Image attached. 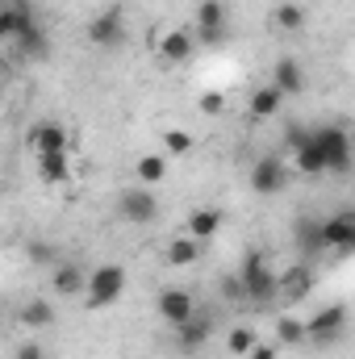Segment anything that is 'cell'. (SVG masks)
<instances>
[{"label": "cell", "instance_id": "2", "mask_svg": "<svg viewBox=\"0 0 355 359\" xmlns=\"http://www.w3.org/2000/svg\"><path fill=\"white\" fill-rule=\"evenodd\" d=\"M239 284H243V301L267 305V301L276 297V271L267 268V255H264V251H247L243 271H239Z\"/></svg>", "mask_w": 355, "mask_h": 359}, {"label": "cell", "instance_id": "22", "mask_svg": "<svg viewBox=\"0 0 355 359\" xmlns=\"http://www.w3.org/2000/svg\"><path fill=\"white\" fill-rule=\"evenodd\" d=\"M196 259H201V243H196V238L184 234V238H172V243H168V264H172V268H192Z\"/></svg>", "mask_w": 355, "mask_h": 359}, {"label": "cell", "instance_id": "23", "mask_svg": "<svg viewBox=\"0 0 355 359\" xmlns=\"http://www.w3.org/2000/svg\"><path fill=\"white\" fill-rule=\"evenodd\" d=\"M293 168H297L301 176H326V163H322V151L314 147V134H309V147L293 151Z\"/></svg>", "mask_w": 355, "mask_h": 359}, {"label": "cell", "instance_id": "19", "mask_svg": "<svg viewBox=\"0 0 355 359\" xmlns=\"http://www.w3.org/2000/svg\"><path fill=\"white\" fill-rule=\"evenodd\" d=\"M13 42H17V55H21V59H42V55H46V46H51V42H46V29H42L38 21H34L29 29H21Z\"/></svg>", "mask_w": 355, "mask_h": 359}, {"label": "cell", "instance_id": "35", "mask_svg": "<svg viewBox=\"0 0 355 359\" xmlns=\"http://www.w3.org/2000/svg\"><path fill=\"white\" fill-rule=\"evenodd\" d=\"M243 359H276V347H264V343H255V347H251V351H247Z\"/></svg>", "mask_w": 355, "mask_h": 359}, {"label": "cell", "instance_id": "17", "mask_svg": "<svg viewBox=\"0 0 355 359\" xmlns=\"http://www.w3.org/2000/svg\"><path fill=\"white\" fill-rule=\"evenodd\" d=\"M51 276H55V292H59V297H76V292H84V280H88L80 264H55Z\"/></svg>", "mask_w": 355, "mask_h": 359}, {"label": "cell", "instance_id": "16", "mask_svg": "<svg viewBox=\"0 0 355 359\" xmlns=\"http://www.w3.org/2000/svg\"><path fill=\"white\" fill-rule=\"evenodd\" d=\"M217 230H222V209L205 205V209L188 213V238H196V243H209Z\"/></svg>", "mask_w": 355, "mask_h": 359}, {"label": "cell", "instance_id": "1", "mask_svg": "<svg viewBox=\"0 0 355 359\" xmlns=\"http://www.w3.org/2000/svg\"><path fill=\"white\" fill-rule=\"evenodd\" d=\"M314 147L322 151L326 172H335V176L351 172V134H347V126H314Z\"/></svg>", "mask_w": 355, "mask_h": 359}, {"label": "cell", "instance_id": "24", "mask_svg": "<svg viewBox=\"0 0 355 359\" xmlns=\"http://www.w3.org/2000/svg\"><path fill=\"white\" fill-rule=\"evenodd\" d=\"M280 104H284V96L272 88V84H264V88H255V96H251V117L255 121H267L272 113H280Z\"/></svg>", "mask_w": 355, "mask_h": 359}, {"label": "cell", "instance_id": "10", "mask_svg": "<svg viewBox=\"0 0 355 359\" xmlns=\"http://www.w3.org/2000/svg\"><path fill=\"white\" fill-rule=\"evenodd\" d=\"M322 251H339V255H347L355 247V217L343 209V213H335V217H326L322 226Z\"/></svg>", "mask_w": 355, "mask_h": 359}, {"label": "cell", "instance_id": "20", "mask_svg": "<svg viewBox=\"0 0 355 359\" xmlns=\"http://www.w3.org/2000/svg\"><path fill=\"white\" fill-rule=\"evenodd\" d=\"M192 46H196V42H192V34H188V29H172V34L159 42V55H163L168 63H188Z\"/></svg>", "mask_w": 355, "mask_h": 359}, {"label": "cell", "instance_id": "3", "mask_svg": "<svg viewBox=\"0 0 355 359\" xmlns=\"http://www.w3.org/2000/svg\"><path fill=\"white\" fill-rule=\"evenodd\" d=\"M121 292H126V268H117V264H100V268L88 271V280H84L88 309H105V305L121 301Z\"/></svg>", "mask_w": 355, "mask_h": 359}, {"label": "cell", "instance_id": "37", "mask_svg": "<svg viewBox=\"0 0 355 359\" xmlns=\"http://www.w3.org/2000/svg\"><path fill=\"white\" fill-rule=\"evenodd\" d=\"M0 8H4V4H0Z\"/></svg>", "mask_w": 355, "mask_h": 359}, {"label": "cell", "instance_id": "31", "mask_svg": "<svg viewBox=\"0 0 355 359\" xmlns=\"http://www.w3.org/2000/svg\"><path fill=\"white\" fill-rule=\"evenodd\" d=\"M163 147H168L172 155H188V151H192V134H184V130H168V134H163Z\"/></svg>", "mask_w": 355, "mask_h": 359}, {"label": "cell", "instance_id": "25", "mask_svg": "<svg viewBox=\"0 0 355 359\" xmlns=\"http://www.w3.org/2000/svg\"><path fill=\"white\" fill-rule=\"evenodd\" d=\"M276 25H280L284 34H297V29L305 25V8H301V4H293V0L276 4Z\"/></svg>", "mask_w": 355, "mask_h": 359}, {"label": "cell", "instance_id": "21", "mask_svg": "<svg viewBox=\"0 0 355 359\" xmlns=\"http://www.w3.org/2000/svg\"><path fill=\"white\" fill-rule=\"evenodd\" d=\"M38 176L46 184H67L72 180V159L67 155H38Z\"/></svg>", "mask_w": 355, "mask_h": 359}, {"label": "cell", "instance_id": "26", "mask_svg": "<svg viewBox=\"0 0 355 359\" xmlns=\"http://www.w3.org/2000/svg\"><path fill=\"white\" fill-rule=\"evenodd\" d=\"M276 339H280V347H301V343H305V322L280 318V322H276Z\"/></svg>", "mask_w": 355, "mask_h": 359}, {"label": "cell", "instance_id": "18", "mask_svg": "<svg viewBox=\"0 0 355 359\" xmlns=\"http://www.w3.org/2000/svg\"><path fill=\"white\" fill-rule=\"evenodd\" d=\"M17 318H21V326H29V330H46V326H55V305L42 301V297H34V301L21 305Z\"/></svg>", "mask_w": 355, "mask_h": 359}, {"label": "cell", "instance_id": "14", "mask_svg": "<svg viewBox=\"0 0 355 359\" xmlns=\"http://www.w3.org/2000/svg\"><path fill=\"white\" fill-rule=\"evenodd\" d=\"M272 88L280 92V96H297V92L305 88V72H301V63H297L293 55H280V59H276V67H272Z\"/></svg>", "mask_w": 355, "mask_h": 359}, {"label": "cell", "instance_id": "36", "mask_svg": "<svg viewBox=\"0 0 355 359\" xmlns=\"http://www.w3.org/2000/svg\"><path fill=\"white\" fill-rule=\"evenodd\" d=\"M0 96H4V80H0Z\"/></svg>", "mask_w": 355, "mask_h": 359}, {"label": "cell", "instance_id": "15", "mask_svg": "<svg viewBox=\"0 0 355 359\" xmlns=\"http://www.w3.org/2000/svg\"><path fill=\"white\" fill-rule=\"evenodd\" d=\"M209 334H213V322H209V313H192L184 326H176V339H180V347L184 351H201L205 343H209Z\"/></svg>", "mask_w": 355, "mask_h": 359}, {"label": "cell", "instance_id": "33", "mask_svg": "<svg viewBox=\"0 0 355 359\" xmlns=\"http://www.w3.org/2000/svg\"><path fill=\"white\" fill-rule=\"evenodd\" d=\"M201 109H205V113H222V109H226V96H222V92H205V96H201Z\"/></svg>", "mask_w": 355, "mask_h": 359}, {"label": "cell", "instance_id": "32", "mask_svg": "<svg viewBox=\"0 0 355 359\" xmlns=\"http://www.w3.org/2000/svg\"><path fill=\"white\" fill-rule=\"evenodd\" d=\"M222 297H226V301H243V284H239V276H222Z\"/></svg>", "mask_w": 355, "mask_h": 359}, {"label": "cell", "instance_id": "34", "mask_svg": "<svg viewBox=\"0 0 355 359\" xmlns=\"http://www.w3.org/2000/svg\"><path fill=\"white\" fill-rule=\"evenodd\" d=\"M13 359H46V355H42V343H21Z\"/></svg>", "mask_w": 355, "mask_h": 359}, {"label": "cell", "instance_id": "30", "mask_svg": "<svg viewBox=\"0 0 355 359\" xmlns=\"http://www.w3.org/2000/svg\"><path fill=\"white\" fill-rule=\"evenodd\" d=\"M309 134H314L309 126H297V121H293V126L284 130V147H288V155L301 151V147H309Z\"/></svg>", "mask_w": 355, "mask_h": 359}, {"label": "cell", "instance_id": "11", "mask_svg": "<svg viewBox=\"0 0 355 359\" xmlns=\"http://www.w3.org/2000/svg\"><path fill=\"white\" fill-rule=\"evenodd\" d=\"M309 292H314V268L309 264H293L288 271L276 276V297H284L288 305L293 301H305Z\"/></svg>", "mask_w": 355, "mask_h": 359}, {"label": "cell", "instance_id": "13", "mask_svg": "<svg viewBox=\"0 0 355 359\" xmlns=\"http://www.w3.org/2000/svg\"><path fill=\"white\" fill-rule=\"evenodd\" d=\"M322 217H309V213H301L297 217V226H293V238H297V251H301V264H309V259H318L322 255Z\"/></svg>", "mask_w": 355, "mask_h": 359}, {"label": "cell", "instance_id": "5", "mask_svg": "<svg viewBox=\"0 0 355 359\" xmlns=\"http://www.w3.org/2000/svg\"><path fill=\"white\" fill-rule=\"evenodd\" d=\"M117 213H121V222H130V226H151L155 217H159V196L142 184V188H126L121 196H117Z\"/></svg>", "mask_w": 355, "mask_h": 359}, {"label": "cell", "instance_id": "29", "mask_svg": "<svg viewBox=\"0 0 355 359\" xmlns=\"http://www.w3.org/2000/svg\"><path fill=\"white\" fill-rule=\"evenodd\" d=\"M226 347H230V355H247V351L255 347V334H251L247 326H234L230 339H226Z\"/></svg>", "mask_w": 355, "mask_h": 359}, {"label": "cell", "instance_id": "28", "mask_svg": "<svg viewBox=\"0 0 355 359\" xmlns=\"http://www.w3.org/2000/svg\"><path fill=\"white\" fill-rule=\"evenodd\" d=\"M163 176H168V159L163 155H142L138 159V180L142 184H159Z\"/></svg>", "mask_w": 355, "mask_h": 359}, {"label": "cell", "instance_id": "27", "mask_svg": "<svg viewBox=\"0 0 355 359\" xmlns=\"http://www.w3.org/2000/svg\"><path fill=\"white\" fill-rule=\"evenodd\" d=\"M25 255H29V264H38V268H55V264H59V247H51L46 238H34V243L25 247Z\"/></svg>", "mask_w": 355, "mask_h": 359}, {"label": "cell", "instance_id": "12", "mask_svg": "<svg viewBox=\"0 0 355 359\" xmlns=\"http://www.w3.org/2000/svg\"><path fill=\"white\" fill-rule=\"evenodd\" d=\"M192 313H196V297L188 288H163L159 292V318L168 326H184Z\"/></svg>", "mask_w": 355, "mask_h": 359}, {"label": "cell", "instance_id": "8", "mask_svg": "<svg viewBox=\"0 0 355 359\" xmlns=\"http://www.w3.org/2000/svg\"><path fill=\"white\" fill-rule=\"evenodd\" d=\"M192 42H205V46L226 42V4L222 0H205L196 8V38Z\"/></svg>", "mask_w": 355, "mask_h": 359}, {"label": "cell", "instance_id": "6", "mask_svg": "<svg viewBox=\"0 0 355 359\" xmlns=\"http://www.w3.org/2000/svg\"><path fill=\"white\" fill-rule=\"evenodd\" d=\"M25 147L34 155H67L72 151V134L59 126V121H38L29 134H25Z\"/></svg>", "mask_w": 355, "mask_h": 359}, {"label": "cell", "instance_id": "4", "mask_svg": "<svg viewBox=\"0 0 355 359\" xmlns=\"http://www.w3.org/2000/svg\"><path fill=\"white\" fill-rule=\"evenodd\" d=\"M343 330H347V305L335 301V305L318 309V313L305 322V343H309V347H330V343L343 339Z\"/></svg>", "mask_w": 355, "mask_h": 359}, {"label": "cell", "instance_id": "9", "mask_svg": "<svg viewBox=\"0 0 355 359\" xmlns=\"http://www.w3.org/2000/svg\"><path fill=\"white\" fill-rule=\"evenodd\" d=\"M88 42L92 46H121L126 42V17L121 8H105L88 21Z\"/></svg>", "mask_w": 355, "mask_h": 359}, {"label": "cell", "instance_id": "7", "mask_svg": "<svg viewBox=\"0 0 355 359\" xmlns=\"http://www.w3.org/2000/svg\"><path fill=\"white\" fill-rule=\"evenodd\" d=\"M284 184H288V163L280 155H264V159L251 163V188L260 196H276Z\"/></svg>", "mask_w": 355, "mask_h": 359}]
</instances>
